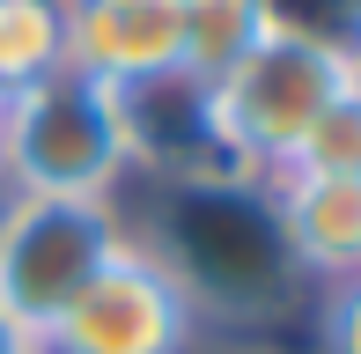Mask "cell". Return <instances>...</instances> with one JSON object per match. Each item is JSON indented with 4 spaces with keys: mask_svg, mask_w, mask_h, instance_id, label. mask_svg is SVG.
<instances>
[{
    "mask_svg": "<svg viewBox=\"0 0 361 354\" xmlns=\"http://www.w3.org/2000/svg\"><path fill=\"white\" fill-rule=\"evenodd\" d=\"M118 214L133 251L170 273L200 325H273L310 295V273L281 229L273 177L228 163L140 170L118 192Z\"/></svg>",
    "mask_w": 361,
    "mask_h": 354,
    "instance_id": "obj_1",
    "label": "cell"
},
{
    "mask_svg": "<svg viewBox=\"0 0 361 354\" xmlns=\"http://www.w3.org/2000/svg\"><path fill=\"white\" fill-rule=\"evenodd\" d=\"M0 177L30 200H118L133 185L118 89L59 67L23 96H0Z\"/></svg>",
    "mask_w": 361,
    "mask_h": 354,
    "instance_id": "obj_2",
    "label": "cell"
},
{
    "mask_svg": "<svg viewBox=\"0 0 361 354\" xmlns=\"http://www.w3.org/2000/svg\"><path fill=\"white\" fill-rule=\"evenodd\" d=\"M347 74H361L347 52L317 37H295V30H273L258 52H243L236 67L207 89V133H214V163L251 170V177H281L302 148L310 118L324 111Z\"/></svg>",
    "mask_w": 361,
    "mask_h": 354,
    "instance_id": "obj_3",
    "label": "cell"
},
{
    "mask_svg": "<svg viewBox=\"0 0 361 354\" xmlns=\"http://www.w3.org/2000/svg\"><path fill=\"white\" fill-rule=\"evenodd\" d=\"M126 244L133 236H126L118 200H30V192H15L0 214V310L44 340L59 325V310Z\"/></svg>",
    "mask_w": 361,
    "mask_h": 354,
    "instance_id": "obj_4",
    "label": "cell"
},
{
    "mask_svg": "<svg viewBox=\"0 0 361 354\" xmlns=\"http://www.w3.org/2000/svg\"><path fill=\"white\" fill-rule=\"evenodd\" d=\"M192 332H200V317H192V303L170 288V273L126 244L118 259L59 310V325L44 332V347L52 354H185Z\"/></svg>",
    "mask_w": 361,
    "mask_h": 354,
    "instance_id": "obj_5",
    "label": "cell"
},
{
    "mask_svg": "<svg viewBox=\"0 0 361 354\" xmlns=\"http://www.w3.org/2000/svg\"><path fill=\"white\" fill-rule=\"evenodd\" d=\"M67 8V67L104 89H140L177 67V0H59Z\"/></svg>",
    "mask_w": 361,
    "mask_h": 354,
    "instance_id": "obj_6",
    "label": "cell"
},
{
    "mask_svg": "<svg viewBox=\"0 0 361 354\" xmlns=\"http://www.w3.org/2000/svg\"><path fill=\"white\" fill-rule=\"evenodd\" d=\"M281 192V229L302 259L310 288H339L361 273V177H273Z\"/></svg>",
    "mask_w": 361,
    "mask_h": 354,
    "instance_id": "obj_7",
    "label": "cell"
},
{
    "mask_svg": "<svg viewBox=\"0 0 361 354\" xmlns=\"http://www.w3.org/2000/svg\"><path fill=\"white\" fill-rule=\"evenodd\" d=\"M273 30H281L273 23V0H177V67L200 89H214Z\"/></svg>",
    "mask_w": 361,
    "mask_h": 354,
    "instance_id": "obj_8",
    "label": "cell"
},
{
    "mask_svg": "<svg viewBox=\"0 0 361 354\" xmlns=\"http://www.w3.org/2000/svg\"><path fill=\"white\" fill-rule=\"evenodd\" d=\"M67 67V8L59 0H0V96Z\"/></svg>",
    "mask_w": 361,
    "mask_h": 354,
    "instance_id": "obj_9",
    "label": "cell"
},
{
    "mask_svg": "<svg viewBox=\"0 0 361 354\" xmlns=\"http://www.w3.org/2000/svg\"><path fill=\"white\" fill-rule=\"evenodd\" d=\"M288 170H302V177H361V74H347V82L324 96V111L310 118V133H302Z\"/></svg>",
    "mask_w": 361,
    "mask_h": 354,
    "instance_id": "obj_10",
    "label": "cell"
},
{
    "mask_svg": "<svg viewBox=\"0 0 361 354\" xmlns=\"http://www.w3.org/2000/svg\"><path fill=\"white\" fill-rule=\"evenodd\" d=\"M324 354H361V273L324 288Z\"/></svg>",
    "mask_w": 361,
    "mask_h": 354,
    "instance_id": "obj_11",
    "label": "cell"
},
{
    "mask_svg": "<svg viewBox=\"0 0 361 354\" xmlns=\"http://www.w3.org/2000/svg\"><path fill=\"white\" fill-rule=\"evenodd\" d=\"M37 347H44L37 332H23V325H15L8 310H0V354H37Z\"/></svg>",
    "mask_w": 361,
    "mask_h": 354,
    "instance_id": "obj_12",
    "label": "cell"
},
{
    "mask_svg": "<svg viewBox=\"0 0 361 354\" xmlns=\"http://www.w3.org/2000/svg\"><path fill=\"white\" fill-rule=\"evenodd\" d=\"M8 200H15V192H8V177H0V214H8Z\"/></svg>",
    "mask_w": 361,
    "mask_h": 354,
    "instance_id": "obj_13",
    "label": "cell"
},
{
    "mask_svg": "<svg viewBox=\"0 0 361 354\" xmlns=\"http://www.w3.org/2000/svg\"><path fill=\"white\" fill-rule=\"evenodd\" d=\"M347 15H354V23H361V0H347Z\"/></svg>",
    "mask_w": 361,
    "mask_h": 354,
    "instance_id": "obj_14",
    "label": "cell"
},
{
    "mask_svg": "<svg viewBox=\"0 0 361 354\" xmlns=\"http://www.w3.org/2000/svg\"><path fill=\"white\" fill-rule=\"evenodd\" d=\"M37 354H52V347H37Z\"/></svg>",
    "mask_w": 361,
    "mask_h": 354,
    "instance_id": "obj_15",
    "label": "cell"
}]
</instances>
